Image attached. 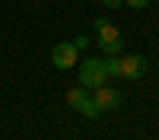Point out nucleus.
Masks as SVG:
<instances>
[{
	"mask_svg": "<svg viewBox=\"0 0 159 140\" xmlns=\"http://www.w3.org/2000/svg\"><path fill=\"white\" fill-rule=\"evenodd\" d=\"M102 3L108 7V10H121V3H124V0H102Z\"/></svg>",
	"mask_w": 159,
	"mask_h": 140,
	"instance_id": "11",
	"label": "nucleus"
},
{
	"mask_svg": "<svg viewBox=\"0 0 159 140\" xmlns=\"http://www.w3.org/2000/svg\"><path fill=\"white\" fill-rule=\"evenodd\" d=\"M105 80H108V73H105L102 57H86L83 64H80V86L99 89V86H105Z\"/></svg>",
	"mask_w": 159,
	"mask_h": 140,
	"instance_id": "2",
	"label": "nucleus"
},
{
	"mask_svg": "<svg viewBox=\"0 0 159 140\" xmlns=\"http://www.w3.org/2000/svg\"><path fill=\"white\" fill-rule=\"evenodd\" d=\"M156 3H159V0H156Z\"/></svg>",
	"mask_w": 159,
	"mask_h": 140,
	"instance_id": "12",
	"label": "nucleus"
},
{
	"mask_svg": "<svg viewBox=\"0 0 159 140\" xmlns=\"http://www.w3.org/2000/svg\"><path fill=\"white\" fill-rule=\"evenodd\" d=\"M92 25H96V32H99V48H102L105 57H115V54H121V51H124L121 29H115L105 16H96V22H92Z\"/></svg>",
	"mask_w": 159,
	"mask_h": 140,
	"instance_id": "1",
	"label": "nucleus"
},
{
	"mask_svg": "<svg viewBox=\"0 0 159 140\" xmlns=\"http://www.w3.org/2000/svg\"><path fill=\"white\" fill-rule=\"evenodd\" d=\"M147 73V57L143 54H121V73L124 80H140V76Z\"/></svg>",
	"mask_w": 159,
	"mask_h": 140,
	"instance_id": "5",
	"label": "nucleus"
},
{
	"mask_svg": "<svg viewBox=\"0 0 159 140\" xmlns=\"http://www.w3.org/2000/svg\"><path fill=\"white\" fill-rule=\"evenodd\" d=\"M76 54L80 51L73 48V42H61V45H54V51H51V64H54L57 70H70L76 64Z\"/></svg>",
	"mask_w": 159,
	"mask_h": 140,
	"instance_id": "4",
	"label": "nucleus"
},
{
	"mask_svg": "<svg viewBox=\"0 0 159 140\" xmlns=\"http://www.w3.org/2000/svg\"><path fill=\"white\" fill-rule=\"evenodd\" d=\"M124 3H127L130 10H143V7H147V0H124Z\"/></svg>",
	"mask_w": 159,
	"mask_h": 140,
	"instance_id": "10",
	"label": "nucleus"
},
{
	"mask_svg": "<svg viewBox=\"0 0 159 140\" xmlns=\"http://www.w3.org/2000/svg\"><path fill=\"white\" fill-rule=\"evenodd\" d=\"M89 99L96 102L102 111H115V108H121V102H124V96L118 93V89H111L108 83H105V86H99V89H96V96H89Z\"/></svg>",
	"mask_w": 159,
	"mask_h": 140,
	"instance_id": "3",
	"label": "nucleus"
},
{
	"mask_svg": "<svg viewBox=\"0 0 159 140\" xmlns=\"http://www.w3.org/2000/svg\"><path fill=\"white\" fill-rule=\"evenodd\" d=\"M73 48H76V51H86V48H89V38H86V35H76V38H73Z\"/></svg>",
	"mask_w": 159,
	"mask_h": 140,
	"instance_id": "9",
	"label": "nucleus"
},
{
	"mask_svg": "<svg viewBox=\"0 0 159 140\" xmlns=\"http://www.w3.org/2000/svg\"><path fill=\"white\" fill-rule=\"evenodd\" d=\"M102 64H105V73H108V76H118V73H121V54H115V57H105Z\"/></svg>",
	"mask_w": 159,
	"mask_h": 140,
	"instance_id": "7",
	"label": "nucleus"
},
{
	"mask_svg": "<svg viewBox=\"0 0 159 140\" xmlns=\"http://www.w3.org/2000/svg\"><path fill=\"white\" fill-rule=\"evenodd\" d=\"M80 115H83V118H99V115H102V108H99V105H96V102H92V99H89V102H86V105H83V108H80Z\"/></svg>",
	"mask_w": 159,
	"mask_h": 140,
	"instance_id": "8",
	"label": "nucleus"
},
{
	"mask_svg": "<svg viewBox=\"0 0 159 140\" xmlns=\"http://www.w3.org/2000/svg\"><path fill=\"white\" fill-rule=\"evenodd\" d=\"M86 102H89V89H86V86H73L70 93H67V105H70V108H76V111L83 108Z\"/></svg>",
	"mask_w": 159,
	"mask_h": 140,
	"instance_id": "6",
	"label": "nucleus"
}]
</instances>
